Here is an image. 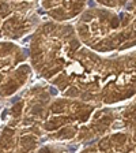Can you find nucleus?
Returning a JSON list of instances; mask_svg holds the SVG:
<instances>
[]
</instances>
